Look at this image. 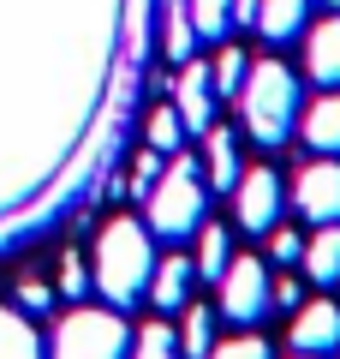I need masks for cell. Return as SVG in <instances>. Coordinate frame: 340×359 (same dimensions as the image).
<instances>
[{
  "instance_id": "7",
  "label": "cell",
  "mask_w": 340,
  "mask_h": 359,
  "mask_svg": "<svg viewBox=\"0 0 340 359\" xmlns=\"http://www.w3.org/2000/svg\"><path fill=\"white\" fill-rule=\"evenodd\" d=\"M233 216L245 233H269L281 222V174L275 168H245L233 186Z\"/></svg>"
},
{
  "instance_id": "17",
  "label": "cell",
  "mask_w": 340,
  "mask_h": 359,
  "mask_svg": "<svg viewBox=\"0 0 340 359\" xmlns=\"http://www.w3.org/2000/svg\"><path fill=\"white\" fill-rule=\"evenodd\" d=\"M126 359H185V353H179V330H173V323H162V318L138 323V335H132V353H126Z\"/></svg>"
},
{
  "instance_id": "13",
  "label": "cell",
  "mask_w": 340,
  "mask_h": 359,
  "mask_svg": "<svg viewBox=\"0 0 340 359\" xmlns=\"http://www.w3.org/2000/svg\"><path fill=\"white\" fill-rule=\"evenodd\" d=\"M304 150L340 156V90H323V96L304 108Z\"/></svg>"
},
{
  "instance_id": "28",
  "label": "cell",
  "mask_w": 340,
  "mask_h": 359,
  "mask_svg": "<svg viewBox=\"0 0 340 359\" xmlns=\"http://www.w3.org/2000/svg\"><path fill=\"white\" fill-rule=\"evenodd\" d=\"M18 294H24V311H48V306H54V294H48L42 282H24Z\"/></svg>"
},
{
  "instance_id": "25",
  "label": "cell",
  "mask_w": 340,
  "mask_h": 359,
  "mask_svg": "<svg viewBox=\"0 0 340 359\" xmlns=\"http://www.w3.org/2000/svg\"><path fill=\"white\" fill-rule=\"evenodd\" d=\"M162 150H138V162H132V192H138V198H150V186H155V180H162Z\"/></svg>"
},
{
  "instance_id": "29",
  "label": "cell",
  "mask_w": 340,
  "mask_h": 359,
  "mask_svg": "<svg viewBox=\"0 0 340 359\" xmlns=\"http://www.w3.org/2000/svg\"><path fill=\"white\" fill-rule=\"evenodd\" d=\"M60 282H66V294H84V257H66Z\"/></svg>"
},
{
  "instance_id": "18",
  "label": "cell",
  "mask_w": 340,
  "mask_h": 359,
  "mask_svg": "<svg viewBox=\"0 0 340 359\" xmlns=\"http://www.w3.org/2000/svg\"><path fill=\"white\" fill-rule=\"evenodd\" d=\"M209 347H215V318H209V306L185 299V323H179V353H185V359H209Z\"/></svg>"
},
{
  "instance_id": "16",
  "label": "cell",
  "mask_w": 340,
  "mask_h": 359,
  "mask_svg": "<svg viewBox=\"0 0 340 359\" xmlns=\"http://www.w3.org/2000/svg\"><path fill=\"white\" fill-rule=\"evenodd\" d=\"M162 54L185 66L197 54V25H191V6L185 0H162Z\"/></svg>"
},
{
  "instance_id": "11",
  "label": "cell",
  "mask_w": 340,
  "mask_h": 359,
  "mask_svg": "<svg viewBox=\"0 0 340 359\" xmlns=\"http://www.w3.org/2000/svg\"><path fill=\"white\" fill-rule=\"evenodd\" d=\"M191 282H197V264H191V257H179V252L155 257V276H150V299H155V311H185Z\"/></svg>"
},
{
  "instance_id": "14",
  "label": "cell",
  "mask_w": 340,
  "mask_h": 359,
  "mask_svg": "<svg viewBox=\"0 0 340 359\" xmlns=\"http://www.w3.org/2000/svg\"><path fill=\"white\" fill-rule=\"evenodd\" d=\"M304 276H311L316 287H334L340 282V222H328V228H316V240H304Z\"/></svg>"
},
{
  "instance_id": "2",
  "label": "cell",
  "mask_w": 340,
  "mask_h": 359,
  "mask_svg": "<svg viewBox=\"0 0 340 359\" xmlns=\"http://www.w3.org/2000/svg\"><path fill=\"white\" fill-rule=\"evenodd\" d=\"M233 102H239L245 132H251L263 150H275V144H287L292 126H299V78L281 60H257L251 72H245V84H239Z\"/></svg>"
},
{
  "instance_id": "3",
  "label": "cell",
  "mask_w": 340,
  "mask_h": 359,
  "mask_svg": "<svg viewBox=\"0 0 340 359\" xmlns=\"http://www.w3.org/2000/svg\"><path fill=\"white\" fill-rule=\"evenodd\" d=\"M203 210H209V192H203L191 156H173V162L162 168V180L150 186V198H143L150 233L155 240H191V233L203 228Z\"/></svg>"
},
{
  "instance_id": "4",
  "label": "cell",
  "mask_w": 340,
  "mask_h": 359,
  "mask_svg": "<svg viewBox=\"0 0 340 359\" xmlns=\"http://www.w3.org/2000/svg\"><path fill=\"white\" fill-rule=\"evenodd\" d=\"M126 353H132V330L113 306L66 311L60 330H54V347H48V359H126Z\"/></svg>"
},
{
  "instance_id": "20",
  "label": "cell",
  "mask_w": 340,
  "mask_h": 359,
  "mask_svg": "<svg viewBox=\"0 0 340 359\" xmlns=\"http://www.w3.org/2000/svg\"><path fill=\"white\" fill-rule=\"evenodd\" d=\"M143 138H150V150L173 156L179 144H185V120H179V108H173V102H162V108L150 114V126H143Z\"/></svg>"
},
{
  "instance_id": "10",
  "label": "cell",
  "mask_w": 340,
  "mask_h": 359,
  "mask_svg": "<svg viewBox=\"0 0 340 359\" xmlns=\"http://www.w3.org/2000/svg\"><path fill=\"white\" fill-rule=\"evenodd\" d=\"M304 72L323 90H340V13L311 25V36H304Z\"/></svg>"
},
{
  "instance_id": "30",
  "label": "cell",
  "mask_w": 340,
  "mask_h": 359,
  "mask_svg": "<svg viewBox=\"0 0 340 359\" xmlns=\"http://www.w3.org/2000/svg\"><path fill=\"white\" fill-rule=\"evenodd\" d=\"M227 25H257V0H233L227 6Z\"/></svg>"
},
{
  "instance_id": "15",
  "label": "cell",
  "mask_w": 340,
  "mask_h": 359,
  "mask_svg": "<svg viewBox=\"0 0 340 359\" xmlns=\"http://www.w3.org/2000/svg\"><path fill=\"white\" fill-rule=\"evenodd\" d=\"M203 156H209V186H215V192H233L239 174H245L233 132H227V126H209V132H203Z\"/></svg>"
},
{
  "instance_id": "9",
  "label": "cell",
  "mask_w": 340,
  "mask_h": 359,
  "mask_svg": "<svg viewBox=\"0 0 340 359\" xmlns=\"http://www.w3.org/2000/svg\"><path fill=\"white\" fill-rule=\"evenodd\" d=\"M292 353H334L340 347V306L334 299H311V306H299L292 311Z\"/></svg>"
},
{
  "instance_id": "19",
  "label": "cell",
  "mask_w": 340,
  "mask_h": 359,
  "mask_svg": "<svg viewBox=\"0 0 340 359\" xmlns=\"http://www.w3.org/2000/svg\"><path fill=\"white\" fill-rule=\"evenodd\" d=\"M191 264H197V276L203 282H221V269L233 264V245H227V228H197V257H191Z\"/></svg>"
},
{
  "instance_id": "26",
  "label": "cell",
  "mask_w": 340,
  "mask_h": 359,
  "mask_svg": "<svg viewBox=\"0 0 340 359\" xmlns=\"http://www.w3.org/2000/svg\"><path fill=\"white\" fill-rule=\"evenodd\" d=\"M269 257H275V264H299L304 257V233H292V228H269Z\"/></svg>"
},
{
  "instance_id": "32",
  "label": "cell",
  "mask_w": 340,
  "mask_h": 359,
  "mask_svg": "<svg viewBox=\"0 0 340 359\" xmlns=\"http://www.w3.org/2000/svg\"><path fill=\"white\" fill-rule=\"evenodd\" d=\"M328 6H340V0H328Z\"/></svg>"
},
{
  "instance_id": "27",
  "label": "cell",
  "mask_w": 340,
  "mask_h": 359,
  "mask_svg": "<svg viewBox=\"0 0 340 359\" xmlns=\"http://www.w3.org/2000/svg\"><path fill=\"white\" fill-rule=\"evenodd\" d=\"M269 299H275V311H299L304 306V287L292 282V276H269Z\"/></svg>"
},
{
  "instance_id": "21",
  "label": "cell",
  "mask_w": 340,
  "mask_h": 359,
  "mask_svg": "<svg viewBox=\"0 0 340 359\" xmlns=\"http://www.w3.org/2000/svg\"><path fill=\"white\" fill-rule=\"evenodd\" d=\"M245 72H251L245 48H221V54H215V66H209V78H215V96H239Z\"/></svg>"
},
{
  "instance_id": "5",
  "label": "cell",
  "mask_w": 340,
  "mask_h": 359,
  "mask_svg": "<svg viewBox=\"0 0 340 359\" xmlns=\"http://www.w3.org/2000/svg\"><path fill=\"white\" fill-rule=\"evenodd\" d=\"M221 318L239 323V330H251V323H263L269 311H275V299H269V269L263 257H233V264L221 269Z\"/></svg>"
},
{
  "instance_id": "6",
  "label": "cell",
  "mask_w": 340,
  "mask_h": 359,
  "mask_svg": "<svg viewBox=\"0 0 340 359\" xmlns=\"http://www.w3.org/2000/svg\"><path fill=\"white\" fill-rule=\"evenodd\" d=\"M292 204H299V216L311 222V228L340 222V162H334V156H316V162L299 168V180H292Z\"/></svg>"
},
{
  "instance_id": "22",
  "label": "cell",
  "mask_w": 340,
  "mask_h": 359,
  "mask_svg": "<svg viewBox=\"0 0 340 359\" xmlns=\"http://www.w3.org/2000/svg\"><path fill=\"white\" fill-rule=\"evenodd\" d=\"M191 6V25H197V36H227V6H233V0H185Z\"/></svg>"
},
{
  "instance_id": "31",
  "label": "cell",
  "mask_w": 340,
  "mask_h": 359,
  "mask_svg": "<svg viewBox=\"0 0 340 359\" xmlns=\"http://www.w3.org/2000/svg\"><path fill=\"white\" fill-rule=\"evenodd\" d=\"M292 359H323V353H292Z\"/></svg>"
},
{
  "instance_id": "23",
  "label": "cell",
  "mask_w": 340,
  "mask_h": 359,
  "mask_svg": "<svg viewBox=\"0 0 340 359\" xmlns=\"http://www.w3.org/2000/svg\"><path fill=\"white\" fill-rule=\"evenodd\" d=\"M209 359H275V353H269L263 335L245 330V335H227V341H215V347H209Z\"/></svg>"
},
{
  "instance_id": "12",
  "label": "cell",
  "mask_w": 340,
  "mask_h": 359,
  "mask_svg": "<svg viewBox=\"0 0 340 359\" xmlns=\"http://www.w3.org/2000/svg\"><path fill=\"white\" fill-rule=\"evenodd\" d=\"M304 25H311V0H257V25L251 30H263V42H292V36H304Z\"/></svg>"
},
{
  "instance_id": "1",
  "label": "cell",
  "mask_w": 340,
  "mask_h": 359,
  "mask_svg": "<svg viewBox=\"0 0 340 359\" xmlns=\"http://www.w3.org/2000/svg\"><path fill=\"white\" fill-rule=\"evenodd\" d=\"M150 276H155V233L150 222L138 216H113L108 228L96 233V287L108 294L113 311L138 306L150 294Z\"/></svg>"
},
{
  "instance_id": "24",
  "label": "cell",
  "mask_w": 340,
  "mask_h": 359,
  "mask_svg": "<svg viewBox=\"0 0 340 359\" xmlns=\"http://www.w3.org/2000/svg\"><path fill=\"white\" fill-rule=\"evenodd\" d=\"M0 359H30V335L13 311H0Z\"/></svg>"
},
{
  "instance_id": "8",
  "label": "cell",
  "mask_w": 340,
  "mask_h": 359,
  "mask_svg": "<svg viewBox=\"0 0 340 359\" xmlns=\"http://www.w3.org/2000/svg\"><path fill=\"white\" fill-rule=\"evenodd\" d=\"M173 108H179V120H185V132H197V138L215 126V78H209V66H203V60H185V66H179Z\"/></svg>"
}]
</instances>
